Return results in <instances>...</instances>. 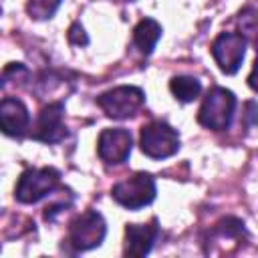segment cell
<instances>
[{
    "instance_id": "cell-1",
    "label": "cell",
    "mask_w": 258,
    "mask_h": 258,
    "mask_svg": "<svg viewBox=\"0 0 258 258\" xmlns=\"http://www.w3.org/2000/svg\"><path fill=\"white\" fill-rule=\"evenodd\" d=\"M234 111H236V95L230 89L214 87L204 97V103L198 111V123L214 131H224L230 127Z\"/></svg>"
},
{
    "instance_id": "cell-2",
    "label": "cell",
    "mask_w": 258,
    "mask_h": 258,
    "mask_svg": "<svg viewBox=\"0 0 258 258\" xmlns=\"http://www.w3.org/2000/svg\"><path fill=\"white\" fill-rule=\"evenodd\" d=\"M139 145L147 157L165 159V157H171L179 149V135L165 121H151L143 125Z\"/></svg>"
},
{
    "instance_id": "cell-3",
    "label": "cell",
    "mask_w": 258,
    "mask_h": 258,
    "mask_svg": "<svg viewBox=\"0 0 258 258\" xmlns=\"http://www.w3.org/2000/svg\"><path fill=\"white\" fill-rule=\"evenodd\" d=\"M60 173L54 167H32L18 177L14 198L22 204H36L58 185Z\"/></svg>"
},
{
    "instance_id": "cell-4",
    "label": "cell",
    "mask_w": 258,
    "mask_h": 258,
    "mask_svg": "<svg viewBox=\"0 0 258 258\" xmlns=\"http://www.w3.org/2000/svg\"><path fill=\"white\" fill-rule=\"evenodd\" d=\"M155 179L149 173H133L127 179L113 185L111 196L117 204L129 210H139L155 200Z\"/></svg>"
},
{
    "instance_id": "cell-5",
    "label": "cell",
    "mask_w": 258,
    "mask_h": 258,
    "mask_svg": "<svg viewBox=\"0 0 258 258\" xmlns=\"http://www.w3.org/2000/svg\"><path fill=\"white\" fill-rule=\"evenodd\" d=\"M107 234V224L103 216L95 210H87L81 216H77L69 226V244L75 248V252H87L91 248H97Z\"/></svg>"
},
{
    "instance_id": "cell-6",
    "label": "cell",
    "mask_w": 258,
    "mask_h": 258,
    "mask_svg": "<svg viewBox=\"0 0 258 258\" xmlns=\"http://www.w3.org/2000/svg\"><path fill=\"white\" fill-rule=\"evenodd\" d=\"M143 103H145V93L133 85H121L97 97V105L105 111L107 117L113 119H127L135 115L143 107Z\"/></svg>"
},
{
    "instance_id": "cell-7",
    "label": "cell",
    "mask_w": 258,
    "mask_h": 258,
    "mask_svg": "<svg viewBox=\"0 0 258 258\" xmlns=\"http://www.w3.org/2000/svg\"><path fill=\"white\" fill-rule=\"evenodd\" d=\"M248 40L238 32H220L212 42V56L218 62L220 71L226 75L238 73L244 54H246Z\"/></svg>"
},
{
    "instance_id": "cell-8",
    "label": "cell",
    "mask_w": 258,
    "mask_h": 258,
    "mask_svg": "<svg viewBox=\"0 0 258 258\" xmlns=\"http://www.w3.org/2000/svg\"><path fill=\"white\" fill-rule=\"evenodd\" d=\"M131 145H133V139L127 129H121V127L103 129L97 141V153L101 161H105L107 165H121L123 161H127L131 153Z\"/></svg>"
},
{
    "instance_id": "cell-9",
    "label": "cell",
    "mask_w": 258,
    "mask_h": 258,
    "mask_svg": "<svg viewBox=\"0 0 258 258\" xmlns=\"http://www.w3.org/2000/svg\"><path fill=\"white\" fill-rule=\"evenodd\" d=\"M62 113L64 105L62 103H50L46 105L32 127V139L42 141V143H58L67 137V127L62 123Z\"/></svg>"
},
{
    "instance_id": "cell-10",
    "label": "cell",
    "mask_w": 258,
    "mask_h": 258,
    "mask_svg": "<svg viewBox=\"0 0 258 258\" xmlns=\"http://www.w3.org/2000/svg\"><path fill=\"white\" fill-rule=\"evenodd\" d=\"M157 234H159V228H157L155 218L149 224H127L123 254L125 256H135V258H141V256L149 254L151 248H153V242L157 240Z\"/></svg>"
},
{
    "instance_id": "cell-11",
    "label": "cell",
    "mask_w": 258,
    "mask_h": 258,
    "mask_svg": "<svg viewBox=\"0 0 258 258\" xmlns=\"http://www.w3.org/2000/svg\"><path fill=\"white\" fill-rule=\"evenodd\" d=\"M30 123V115L26 105L20 99L4 97L0 103V125L2 131L10 137H20Z\"/></svg>"
},
{
    "instance_id": "cell-12",
    "label": "cell",
    "mask_w": 258,
    "mask_h": 258,
    "mask_svg": "<svg viewBox=\"0 0 258 258\" xmlns=\"http://www.w3.org/2000/svg\"><path fill=\"white\" fill-rule=\"evenodd\" d=\"M161 36V24L153 18H143L133 28V44L145 56H149Z\"/></svg>"
},
{
    "instance_id": "cell-13",
    "label": "cell",
    "mask_w": 258,
    "mask_h": 258,
    "mask_svg": "<svg viewBox=\"0 0 258 258\" xmlns=\"http://www.w3.org/2000/svg\"><path fill=\"white\" fill-rule=\"evenodd\" d=\"M169 91L181 103H191L202 93V83L198 79H194V77H183L181 75V77H173L169 81Z\"/></svg>"
},
{
    "instance_id": "cell-14",
    "label": "cell",
    "mask_w": 258,
    "mask_h": 258,
    "mask_svg": "<svg viewBox=\"0 0 258 258\" xmlns=\"http://www.w3.org/2000/svg\"><path fill=\"white\" fill-rule=\"evenodd\" d=\"M238 24H240L242 36L246 40H252L256 44V50H258V10L256 8L242 10L240 18H238Z\"/></svg>"
},
{
    "instance_id": "cell-15",
    "label": "cell",
    "mask_w": 258,
    "mask_h": 258,
    "mask_svg": "<svg viewBox=\"0 0 258 258\" xmlns=\"http://www.w3.org/2000/svg\"><path fill=\"white\" fill-rule=\"evenodd\" d=\"M62 0H28L26 4V12L30 18H36V20H46L50 18L58 6H60Z\"/></svg>"
},
{
    "instance_id": "cell-16",
    "label": "cell",
    "mask_w": 258,
    "mask_h": 258,
    "mask_svg": "<svg viewBox=\"0 0 258 258\" xmlns=\"http://www.w3.org/2000/svg\"><path fill=\"white\" fill-rule=\"evenodd\" d=\"M69 40L73 42V44H87L89 42V38H87V34H85V30H83V26L79 24V22H75L71 28H69Z\"/></svg>"
},
{
    "instance_id": "cell-17",
    "label": "cell",
    "mask_w": 258,
    "mask_h": 258,
    "mask_svg": "<svg viewBox=\"0 0 258 258\" xmlns=\"http://www.w3.org/2000/svg\"><path fill=\"white\" fill-rule=\"evenodd\" d=\"M246 123L248 125H256L258 123V105L256 103H246Z\"/></svg>"
},
{
    "instance_id": "cell-18",
    "label": "cell",
    "mask_w": 258,
    "mask_h": 258,
    "mask_svg": "<svg viewBox=\"0 0 258 258\" xmlns=\"http://www.w3.org/2000/svg\"><path fill=\"white\" fill-rule=\"evenodd\" d=\"M248 85H250V89H252V91H256V93H258V50H256L254 67H252V71H250V75H248Z\"/></svg>"
},
{
    "instance_id": "cell-19",
    "label": "cell",
    "mask_w": 258,
    "mask_h": 258,
    "mask_svg": "<svg viewBox=\"0 0 258 258\" xmlns=\"http://www.w3.org/2000/svg\"><path fill=\"white\" fill-rule=\"evenodd\" d=\"M129 2H131V0H129Z\"/></svg>"
}]
</instances>
